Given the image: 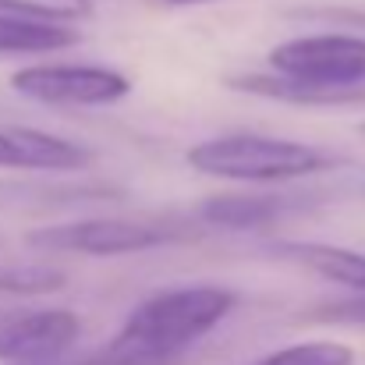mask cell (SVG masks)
Returning a JSON list of instances; mask_svg holds the SVG:
<instances>
[{
	"label": "cell",
	"mask_w": 365,
	"mask_h": 365,
	"mask_svg": "<svg viewBox=\"0 0 365 365\" xmlns=\"http://www.w3.org/2000/svg\"><path fill=\"white\" fill-rule=\"evenodd\" d=\"M235 305H238V294L227 287L156 291L128 312L110 348L124 355L181 359V351L192 348L199 337H206L217 323H224Z\"/></svg>",
	"instance_id": "6da1fadb"
},
{
	"label": "cell",
	"mask_w": 365,
	"mask_h": 365,
	"mask_svg": "<svg viewBox=\"0 0 365 365\" xmlns=\"http://www.w3.org/2000/svg\"><path fill=\"white\" fill-rule=\"evenodd\" d=\"M188 167L220 178V181H248V185H284V181H302L323 170L341 167V156L291 142V138H269L255 131H231L206 138L188 149Z\"/></svg>",
	"instance_id": "7a4b0ae2"
},
{
	"label": "cell",
	"mask_w": 365,
	"mask_h": 365,
	"mask_svg": "<svg viewBox=\"0 0 365 365\" xmlns=\"http://www.w3.org/2000/svg\"><path fill=\"white\" fill-rule=\"evenodd\" d=\"M202 220L181 217H93V220H68L53 227L29 231V245L50 252H75V255H131L163 245H181L202 235Z\"/></svg>",
	"instance_id": "3957f363"
},
{
	"label": "cell",
	"mask_w": 365,
	"mask_h": 365,
	"mask_svg": "<svg viewBox=\"0 0 365 365\" xmlns=\"http://www.w3.org/2000/svg\"><path fill=\"white\" fill-rule=\"evenodd\" d=\"M269 71L316 82V86H365V36L355 32H316L277 43L269 53Z\"/></svg>",
	"instance_id": "277c9868"
},
{
	"label": "cell",
	"mask_w": 365,
	"mask_h": 365,
	"mask_svg": "<svg viewBox=\"0 0 365 365\" xmlns=\"http://www.w3.org/2000/svg\"><path fill=\"white\" fill-rule=\"evenodd\" d=\"M11 89L46 107H110L131 93V82L100 64H32L11 75Z\"/></svg>",
	"instance_id": "5b68a950"
},
{
	"label": "cell",
	"mask_w": 365,
	"mask_h": 365,
	"mask_svg": "<svg viewBox=\"0 0 365 365\" xmlns=\"http://www.w3.org/2000/svg\"><path fill=\"white\" fill-rule=\"evenodd\" d=\"M82 334V319L68 309H39L0 319V365H36L64 359Z\"/></svg>",
	"instance_id": "8992f818"
},
{
	"label": "cell",
	"mask_w": 365,
	"mask_h": 365,
	"mask_svg": "<svg viewBox=\"0 0 365 365\" xmlns=\"http://www.w3.org/2000/svg\"><path fill=\"white\" fill-rule=\"evenodd\" d=\"M93 163V149L36 131L0 128V167L7 170H82Z\"/></svg>",
	"instance_id": "52a82bcc"
},
{
	"label": "cell",
	"mask_w": 365,
	"mask_h": 365,
	"mask_svg": "<svg viewBox=\"0 0 365 365\" xmlns=\"http://www.w3.org/2000/svg\"><path fill=\"white\" fill-rule=\"evenodd\" d=\"M312 199L305 195H213L199 206V220L206 227H224V231H255L273 220H280L291 210H309Z\"/></svg>",
	"instance_id": "ba28073f"
},
{
	"label": "cell",
	"mask_w": 365,
	"mask_h": 365,
	"mask_svg": "<svg viewBox=\"0 0 365 365\" xmlns=\"http://www.w3.org/2000/svg\"><path fill=\"white\" fill-rule=\"evenodd\" d=\"M231 89L252 93V96H269L284 100L294 107H348V103H365V86H316V82H298L287 75H231Z\"/></svg>",
	"instance_id": "9c48e42d"
},
{
	"label": "cell",
	"mask_w": 365,
	"mask_h": 365,
	"mask_svg": "<svg viewBox=\"0 0 365 365\" xmlns=\"http://www.w3.org/2000/svg\"><path fill=\"white\" fill-rule=\"evenodd\" d=\"M82 32L71 21H50L32 14L0 11V53L25 57V53H57L68 46H78Z\"/></svg>",
	"instance_id": "30bf717a"
},
{
	"label": "cell",
	"mask_w": 365,
	"mask_h": 365,
	"mask_svg": "<svg viewBox=\"0 0 365 365\" xmlns=\"http://www.w3.org/2000/svg\"><path fill=\"white\" fill-rule=\"evenodd\" d=\"M269 252L280 255V259L302 262V266L316 269L319 277H327L334 284H344L351 291H365V252L319 242H277Z\"/></svg>",
	"instance_id": "8fae6325"
},
{
	"label": "cell",
	"mask_w": 365,
	"mask_h": 365,
	"mask_svg": "<svg viewBox=\"0 0 365 365\" xmlns=\"http://www.w3.org/2000/svg\"><path fill=\"white\" fill-rule=\"evenodd\" d=\"M252 365H355V351L341 341H305L269 351Z\"/></svg>",
	"instance_id": "7c38bea8"
},
{
	"label": "cell",
	"mask_w": 365,
	"mask_h": 365,
	"mask_svg": "<svg viewBox=\"0 0 365 365\" xmlns=\"http://www.w3.org/2000/svg\"><path fill=\"white\" fill-rule=\"evenodd\" d=\"M61 287H68V273L53 266H0V291L7 294H53Z\"/></svg>",
	"instance_id": "4fadbf2b"
},
{
	"label": "cell",
	"mask_w": 365,
	"mask_h": 365,
	"mask_svg": "<svg viewBox=\"0 0 365 365\" xmlns=\"http://www.w3.org/2000/svg\"><path fill=\"white\" fill-rule=\"evenodd\" d=\"M0 11L50 18V21H82L93 14V0H0Z\"/></svg>",
	"instance_id": "5bb4252c"
},
{
	"label": "cell",
	"mask_w": 365,
	"mask_h": 365,
	"mask_svg": "<svg viewBox=\"0 0 365 365\" xmlns=\"http://www.w3.org/2000/svg\"><path fill=\"white\" fill-rule=\"evenodd\" d=\"M305 323H351V327H365V291L355 298H341V302H319L316 309L302 312Z\"/></svg>",
	"instance_id": "9a60e30c"
},
{
	"label": "cell",
	"mask_w": 365,
	"mask_h": 365,
	"mask_svg": "<svg viewBox=\"0 0 365 365\" xmlns=\"http://www.w3.org/2000/svg\"><path fill=\"white\" fill-rule=\"evenodd\" d=\"M36 365H178V359H149V355H124L114 351L110 344L103 351H93V355H82V359H71V362H36Z\"/></svg>",
	"instance_id": "2e32d148"
},
{
	"label": "cell",
	"mask_w": 365,
	"mask_h": 365,
	"mask_svg": "<svg viewBox=\"0 0 365 365\" xmlns=\"http://www.w3.org/2000/svg\"><path fill=\"white\" fill-rule=\"evenodd\" d=\"M163 4H210V0H163Z\"/></svg>",
	"instance_id": "e0dca14e"
},
{
	"label": "cell",
	"mask_w": 365,
	"mask_h": 365,
	"mask_svg": "<svg viewBox=\"0 0 365 365\" xmlns=\"http://www.w3.org/2000/svg\"><path fill=\"white\" fill-rule=\"evenodd\" d=\"M362 135H365V124H362Z\"/></svg>",
	"instance_id": "ac0fdd59"
}]
</instances>
